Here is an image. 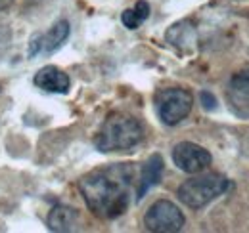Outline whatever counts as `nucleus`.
<instances>
[{
  "mask_svg": "<svg viewBox=\"0 0 249 233\" xmlns=\"http://www.w3.org/2000/svg\"><path fill=\"white\" fill-rule=\"evenodd\" d=\"M228 101L240 116H249V69L238 71L230 79Z\"/></svg>",
  "mask_w": 249,
  "mask_h": 233,
  "instance_id": "nucleus-8",
  "label": "nucleus"
},
{
  "mask_svg": "<svg viewBox=\"0 0 249 233\" xmlns=\"http://www.w3.org/2000/svg\"><path fill=\"white\" fill-rule=\"evenodd\" d=\"M173 163L186 174H199L213 163V157L205 147L194 142H180L173 147Z\"/></svg>",
  "mask_w": 249,
  "mask_h": 233,
  "instance_id": "nucleus-6",
  "label": "nucleus"
},
{
  "mask_svg": "<svg viewBox=\"0 0 249 233\" xmlns=\"http://www.w3.org/2000/svg\"><path fill=\"white\" fill-rule=\"evenodd\" d=\"M79 210L73 208V206H65V204H58L50 210L48 214V230L56 233H67V232H75L77 226H79Z\"/></svg>",
  "mask_w": 249,
  "mask_h": 233,
  "instance_id": "nucleus-11",
  "label": "nucleus"
},
{
  "mask_svg": "<svg viewBox=\"0 0 249 233\" xmlns=\"http://www.w3.org/2000/svg\"><path fill=\"white\" fill-rule=\"evenodd\" d=\"M8 46H10V29L0 25V56L8 50Z\"/></svg>",
  "mask_w": 249,
  "mask_h": 233,
  "instance_id": "nucleus-16",
  "label": "nucleus"
},
{
  "mask_svg": "<svg viewBox=\"0 0 249 233\" xmlns=\"http://www.w3.org/2000/svg\"><path fill=\"white\" fill-rule=\"evenodd\" d=\"M156 105L161 122L175 126L190 115L194 107V96L186 88H163L157 94Z\"/></svg>",
  "mask_w": 249,
  "mask_h": 233,
  "instance_id": "nucleus-4",
  "label": "nucleus"
},
{
  "mask_svg": "<svg viewBox=\"0 0 249 233\" xmlns=\"http://www.w3.org/2000/svg\"><path fill=\"white\" fill-rule=\"evenodd\" d=\"M230 187V180L226 176L217 172H205V174H196L194 178L180 183L177 195L180 203L186 204L192 210H199L205 204L215 201L222 193H226Z\"/></svg>",
  "mask_w": 249,
  "mask_h": 233,
  "instance_id": "nucleus-3",
  "label": "nucleus"
},
{
  "mask_svg": "<svg viewBox=\"0 0 249 233\" xmlns=\"http://www.w3.org/2000/svg\"><path fill=\"white\" fill-rule=\"evenodd\" d=\"M134 183V166L128 163L92 170L81 178L79 189L94 216L113 220L130 204Z\"/></svg>",
  "mask_w": 249,
  "mask_h": 233,
  "instance_id": "nucleus-1",
  "label": "nucleus"
},
{
  "mask_svg": "<svg viewBox=\"0 0 249 233\" xmlns=\"http://www.w3.org/2000/svg\"><path fill=\"white\" fill-rule=\"evenodd\" d=\"M12 2H14V0H0V12H2V10H6V8H10V6H12Z\"/></svg>",
  "mask_w": 249,
  "mask_h": 233,
  "instance_id": "nucleus-17",
  "label": "nucleus"
},
{
  "mask_svg": "<svg viewBox=\"0 0 249 233\" xmlns=\"http://www.w3.org/2000/svg\"><path fill=\"white\" fill-rule=\"evenodd\" d=\"M199 101H201L205 111H215L217 109V98L209 90H201L199 92Z\"/></svg>",
  "mask_w": 249,
  "mask_h": 233,
  "instance_id": "nucleus-14",
  "label": "nucleus"
},
{
  "mask_svg": "<svg viewBox=\"0 0 249 233\" xmlns=\"http://www.w3.org/2000/svg\"><path fill=\"white\" fill-rule=\"evenodd\" d=\"M163 166H165L163 165V157L159 153L150 155V159L144 163L142 172H140V180H138V189H136V199L138 201L144 199V195L161 182Z\"/></svg>",
  "mask_w": 249,
  "mask_h": 233,
  "instance_id": "nucleus-10",
  "label": "nucleus"
},
{
  "mask_svg": "<svg viewBox=\"0 0 249 233\" xmlns=\"http://www.w3.org/2000/svg\"><path fill=\"white\" fill-rule=\"evenodd\" d=\"M132 10H134V14L138 16L140 21H146V19L150 17V4H148L146 0H138Z\"/></svg>",
  "mask_w": 249,
  "mask_h": 233,
  "instance_id": "nucleus-15",
  "label": "nucleus"
},
{
  "mask_svg": "<svg viewBox=\"0 0 249 233\" xmlns=\"http://www.w3.org/2000/svg\"><path fill=\"white\" fill-rule=\"evenodd\" d=\"M35 86L48 92V94H67L71 81L67 77V73H63L60 67L56 65H46L42 69L36 71L35 79H33Z\"/></svg>",
  "mask_w": 249,
  "mask_h": 233,
  "instance_id": "nucleus-9",
  "label": "nucleus"
},
{
  "mask_svg": "<svg viewBox=\"0 0 249 233\" xmlns=\"http://www.w3.org/2000/svg\"><path fill=\"white\" fill-rule=\"evenodd\" d=\"M165 38L169 44L177 46L178 50H190L196 42V27L190 21H178L171 25L165 33Z\"/></svg>",
  "mask_w": 249,
  "mask_h": 233,
  "instance_id": "nucleus-12",
  "label": "nucleus"
},
{
  "mask_svg": "<svg viewBox=\"0 0 249 233\" xmlns=\"http://www.w3.org/2000/svg\"><path fill=\"white\" fill-rule=\"evenodd\" d=\"M144 140V128L138 118L124 113H113L109 115L100 132L94 138V146L102 153H121L130 151Z\"/></svg>",
  "mask_w": 249,
  "mask_h": 233,
  "instance_id": "nucleus-2",
  "label": "nucleus"
},
{
  "mask_svg": "<svg viewBox=\"0 0 249 233\" xmlns=\"http://www.w3.org/2000/svg\"><path fill=\"white\" fill-rule=\"evenodd\" d=\"M69 21L67 19H60L58 23L52 25V29L48 33H36L33 34L29 40V58H36V56H50L56 50H60L63 42L69 38Z\"/></svg>",
  "mask_w": 249,
  "mask_h": 233,
  "instance_id": "nucleus-7",
  "label": "nucleus"
},
{
  "mask_svg": "<svg viewBox=\"0 0 249 233\" xmlns=\"http://www.w3.org/2000/svg\"><path fill=\"white\" fill-rule=\"evenodd\" d=\"M121 21H123V25L126 27V29L134 31L140 27V19H138V16L134 14V10H124L123 14H121Z\"/></svg>",
  "mask_w": 249,
  "mask_h": 233,
  "instance_id": "nucleus-13",
  "label": "nucleus"
},
{
  "mask_svg": "<svg viewBox=\"0 0 249 233\" xmlns=\"http://www.w3.org/2000/svg\"><path fill=\"white\" fill-rule=\"evenodd\" d=\"M186 224L182 210L167 199H159L148 208L144 214V226L148 232L154 233H175L180 232Z\"/></svg>",
  "mask_w": 249,
  "mask_h": 233,
  "instance_id": "nucleus-5",
  "label": "nucleus"
}]
</instances>
